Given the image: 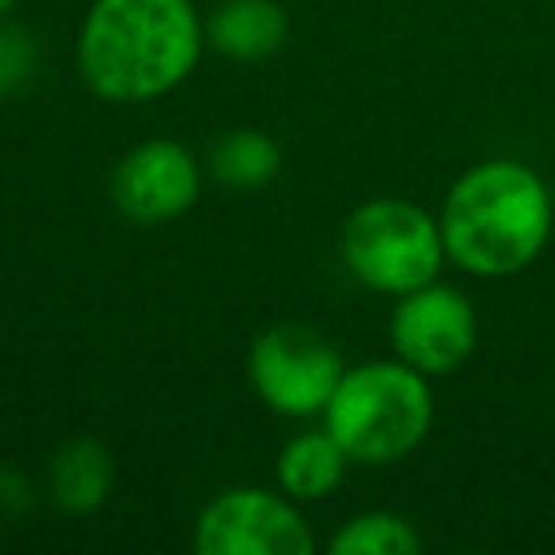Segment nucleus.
<instances>
[{"mask_svg":"<svg viewBox=\"0 0 555 555\" xmlns=\"http://www.w3.org/2000/svg\"><path fill=\"white\" fill-rule=\"evenodd\" d=\"M12 4H16V0H0V16H4V12H9Z\"/></svg>","mask_w":555,"mask_h":555,"instance_id":"nucleus-14","label":"nucleus"},{"mask_svg":"<svg viewBox=\"0 0 555 555\" xmlns=\"http://www.w3.org/2000/svg\"><path fill=\"white\" fill-rule=\"evenodd\" d=\"M191 0H95L77 39L85 85L107 103H149L179 88L202 54Z\"/></svg>","mask_w":555,"mask_h":555,"instance_id":"nucleus-1","label":"nucleus"},{"mask_svg":"<svg viewBox=\"0 0 555 555\" xmlns=\"http://www.w3.org/2000/svg\"><path fill=\"white\" fill-rule=\"evenodd\" d=\"M343 262L373 294L403 297L430 286L446 262L438 217L403 198H373L343 224Z\"/></svg>","mask_w":555,"mask_h":555,"instance_id":"nucleus-4","label":"nucleus"},{"mask_svg":"<svg viewBox=\"0 0 555 555\" xmlns=\"http://www.w3.org/2000/svg\"><path fill=\"white\" fill-rule=\"evenodd\" d=\"M202 191V164L179 141H145L118 160L111 198L118 214L138 224H164L183 217Z\"/></svg>","mask_w":555,"mask_h":555,"instance_id":"nucleus-8","label":"nucleus"},{"mask_svg":"<svg viewBox=\"0 0 555 555\" xmlns=\"http://www.w3.org/2000/svg\"><path fill=\"white\" fill-rule=\"evenodd\" d=\"M446 259L468 274H517L552 236V194L517 160H487L464 171L441 206Z\"/></svg>","mask_w":555,"mask_h":555,"instance_id":"nucleus-2","label":"nucleus"},{"mask_svg":"<svg viewBox=\"0 0 555 555\" xmlns=\"http://www.w3.org/2000/svg\"><path fill=\"white\" fill-rule=\"evenodd\" d=\"M198 555H312V537L294 499L270 494L262 487H232L206 502L194 521Z\"/></svg>","mask_w":555,"mask_h":555,"instance_id":"nucleus-6","label":"nucleus"},{"mask_svg":"<svg viewBox=\"0 0 555 555\" xmlns=\"http://www.w3.org/2000/svg\"><path fill=\"white\" fill-rule=\"evenodd\" d=\"M115 487V456L88 434L69 438L50 461V494L69 514H92Z\"/></svg>","mask_w":555,"mask_h":555,"instance_id":"nucleus-10","label":"nucleus"},{"mask_svg":"<svg viewBox=\"0 0 555 555\" xmlns=\"http://www.w3.org/2000/svg\"><path fill=\"white\" fill-rule=\"evenodd\" d=\"M434 423L426 373L408 362H365L343 373L324 408V430L358 464H392L423 446Z\"/></svg>","mask_w":555,"mask_h":555,"instance_id":"nucleus-3","label":"nucleus"},{"mask_svg":"<svg viewBox=\"0 0 555 555\" xmlns=\"http://www.w3.org/2000/svg\"><path fill=\"white\" fill-rule=\"evenodd\" d=\"M209 176L232 191H259L282 168V149L262 130H229L214 141L206 156Z\"/></svg>","mask_w":555,"mask_h":555,"instance_id":"nucleus-12","label":"nucleus"},{"mask_svg":"<svg viewBox=\"0 0 555 555\" xmlns=\"http://www.w3.org/2000/svg\"><path fill=\"white\" fill-rule=\"evenodd\" d=\"M347 461L350 456L327 430L297 434L278 453V487L294 502H320L343 483Z\"/></svg>","mask_w":555,"mask_h":555,"instance_id":"nucleus-11","label":"nucleus"},{"mask_svg":"<svg viewBox=\"0 0 555 555\" xmlns=\"http://www.w3.org/2000/svg\"><path fill=\"white\" fill-rule=\"evenodd\" d=\"M392 347L400 362L426 377H446L461 370L476 350V309L464 294L449 286H423L400 297L392 312Z\"/></svg>","mask_w":555,"mask_h":555,"instance_id":"nucleus-7","label":"nucleus"},{"mask_svg":"<svg viewBox=\"0 0 555 555\" xmlns=\"http://www.w3.org/2000/svg\"><path fill=\"white\" fill-rule=\"evenodd\" d=\"M289 20L278 0H224L209 16L206 39L232 62H262L286 42Z\"/></svg>","mask_w":555,"mask_h":555,"instance_id":"nucleus-9","label":"nucleus"},{"mask_svg":"<svg viewBox=\"0 0 555 555\" xmlns=\"http://www.w3.org/2000/svg\"><path fill=\"white\" fill-rule=\"evenodd\" d=\"M335 555H415L423 552V537L415 525L388 509H370L343 525L332 537Z\"/></svg>","mask_w":555,"mask_h":555,"instance_id":"nucleus-13","label":"nucleus"},{"mask_svg":"<svg viewBox=\"0 0 555 555\" xmlns=\"http://www.w3.org/2000/svg\"><path fill=\"white\" fill-rule=\"evenodd\" d=\"M247 373L255 396L270 411L286 418H309L324 415L347 365L320 332L305 324H278L251 343Z\"/></svg>","mask_w":555,"mask_h":555,"instance_id":"nucleus-5","label":"nucleus"}]
</instances>
